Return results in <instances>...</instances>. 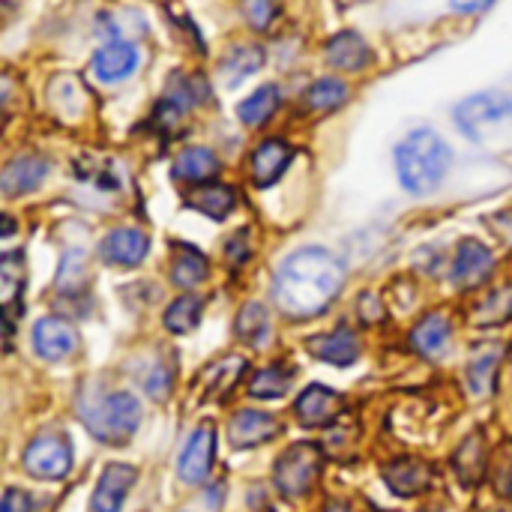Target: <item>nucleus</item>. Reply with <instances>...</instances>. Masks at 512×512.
<instances>
[{
  "label": "nucleus",
  "mask_w": 512,
  "mask_h": 512,
  "mask_svg": "<svg viewBox=\"0 0 512 512\" xmlns=\"http://www.w3.org/2000/svg\"><path fill=\"white\" fill-rule=\"evenodd\" d=\"M342 282H345L342 261L321 246H306L285 258V264L276 273L273 294L279 309H285L294 318H309L324 312L336 300Z\"/></svg>",
  "instance_id": "obj_1"
},
{
  "label": "nucleus",
  "mask_w": 512,
  "mask_h": 512,
  "mask_svg": "<svg viewBox=\"0 0 512 512\" xmlns=\"http://www.w3.org/2000/svg\"><path fill=\"white\" fill-rule=\"evenodd\" d=\"M453 165L450 144L435 129H414L396 147V174L399 183L414 195H429L441 186Z\"/></svg>",
  "instance_id": "obj_2"
},
{
  "label": "nucleus",
  "mask_w": 512,
  "mask_h": 512,
  "mask_svg": "<svg viewBox=\"0 0 512 512\" xmlns=\"http://www.w3.org/2000/svg\"><path fill=\"white\" fill-rule=\"evenodd\" d=\"M81 420L105 444H123L141 423V402L132 393H108L93 405L81 402Z\"/></svg>",
  "instance_id": "obj_3"
},
{
  "label": "nucleus",
  "mask_w": 512,
  "mask_h": 512,
  "mask_svg": "<svg viewBox=\"0 0 512 512\" xmlns=\"http://www.w3.org/2000/svg\"><path fill=\"white\" fill-rule=\"evenodd\" d=\"M456 126L462 129L465 138L471 141H483L492 132L512 126V96L501 90H486V93H474L468 99H462L453 111Z\"/></svg>",
  "instance_id": "obj_4"
},
{
  "label": "nucleus",
  "mask_w": 512,
  "mask_h": 512,
  "mask_svg": "<svg viewBox=\"0 0 512 512\" xmlns=\"http://www.w3.org/2000/svg\"><path fill=\"white\" fill-rule=\"evenodd\" d=\"M21 465L36 480H63L72 471V444L60 432H42L27 444Z\"/></svg>",
  "instance_id": "obj_5"
},
{
  "label": "nucleus",
  "mask_w": 512,
  "mask_h": 512,
  "mask_svg": "<svg viewBox=\"0 0 512 512\" xmlns=\"http://www.w3.org/2000/svg\"><path fill=\"white\" fill-rule=\"evenodd\" d=\"M321 474V450L315 444H294L276 462V489L285 498H303Z\"/></svg>",
  "instance_id": "obj_6"
},
{
  "label": "nucleus",
  "mask_w": 512,
  "mask_h": 512,
  "mask_svg": "<svg viewBox=\"0 0 512 512\" xmlns=\"http://www.w3.org/2000/svg\"><path fill=\"white\" fill-rule=\"evenodd\" d=\"M213 459H216V429L213 426H198L192 432V438L186 441L183 453H180V462H177L180 480L192 483V486L204 483L210 477Z\"/></svg>",
  "instance_id": "obj_7"
},
{
  "label": "nucleus",
  "mask_w": 512,
  "mask_h": 512,
  "mask_svg": "<svg viewBox=\"0 0 512 512\" xmlns=\"http://www.w3.org/2000/svg\"><path fill=\"white\" fill-rule=\"evenodd\" d=\"M138 63H141L138 48L126 39H114L93 54L90 69L102 84H117V81H126L138 69Z\"/></svg>",
  "instance_id": "obj_8"
},
{
  "label": "nucleus",
  "mask_w": 512,
  "mask_h": 512,
  "mask_svg": "<svg viewBox=\"0 0 512 512\" xmlns=\"http://www.w3.org/2000/svg\"><path fill=\"white\" fill-rule=\"evenodd\" d=\"M33 348L42 360H66L75 348H78V333L69 321L51 315V318H39L33 327Z\"/></svg>",
  "instance_id": "obj_9"
},
{
  "label": "nucleus",
  "mask_w": 512,
  "mask_h": 512,
  "mask_svg": "<svg viewBox=\"0 0 512 512\" xmlns=\"http://www.w3.org/2000/svg\"><path fill=\"white\" fill-rule=\"evenodd\" d=\"M324 60L339 72H360L372 63V48L357 30H342L327 42Z\"/></svg>",
  "instance_id": "obj_10"
},
{
  "label": "nucleus",
  "mask_w": 512,
  "mask_h": 512,
  "mask_svg": "<svg viewBox=\"0 0 512 512\" xmlns=\"http://www.w3.org/2000/svg\"><path fill=\"white\" fill-rule=\"evenodd\" d=\"M294 147L282 138H267L252 150V180L264 189L273 186L291 165Z\"/></svg>",
  "instance_id": "obj_11"
},
{
  "label": "nucleus",
  "mask_w": 512,
  "mask_h": 512,
  "mask_svg": "<svg viewBox=\"0 0 512 512\" xmlns=\"http://www.w3.org/2000/svg\"><path fill=\"white\" fill-rule=\"evenodd\" d=\"M150 252V240L138 228H114L102 240V258L114 267H138Z\"/></svg>",
  "instance_id": "obj_12"
},
{
  "label": "nucleus",
  "mask_w": 512,
  "mask_h": 512,
  "mask_svg": "<svg viewBox=\"0 0 512 512\" xmlns=\"http://www.w3.org/2000/svg\"><path fill=\"white\" fill-rule=\"evenodd\" d=\"M135 480H138V471L132 465H108L93 492V512H120Z\"/></svg>",
  "instance_id": "obj_13"
},
{
  "label": "nucleus",
  "mask_w": 512,
  "mask_h": 512,
  "mask_svg": "<svg viewBox=\"0 0 512 512\" xmlns=\"http://www.w3.org/2000/svg\"><path fill=\"white\" fill-rule=\"evenodd\" d=\"M45 177H48V162L45 159H39V156H15L3 168L0 186H3V195L6 198H15V195H24V192L39 189Z\"/></svg>",
  "instance_id": "obj_14"
},
{
  "label": "nucleus",
  "mask_w": 512,
  "mask_h": 512,
  "mask_svg": "<svg viewBox=\"0 0 512 512\" xmlns=\"http://www.w3.org/2000/svg\"><path fill=\"white\" fill-rule=\"evenodd\" d=\"M276 432H279L276 417H273V414H264V411H240V414L231 420V429H228L231 444H234L237 450H252V447H258V444L276 438Z\"/></svg>",
  "instance_id": "obj_15"
},
{
  "label": "nucleus",
  "mask_w": 512,
  "mask_h": 512,
  "mask_svg": "<svg viewBox=\"0 0 512 512\" xmlns=\"http://www.w3.org/2000/svg\"><path fill=\"white\" fill-rule=\"evenodd\" d=\"M306 351L330 366H351L360 354V342L351 330H336V333H321L306 342Z\"/></svg>",
  "instance_id": "obj_16"
},
{
  "label": "nucleus",
  "mask_w": 512,
  "mask_h": 512,
  "mask_svg": "<svg viewBox=\"0 0 512 512\" xmlns=\"http://www.w3.org/2000/svg\"><path fill=\"white\" fill-rule=\"evenodd\" d=\"M339 405H342V396L333 393L330 387L324 384H312L300 399H297V417L303 426H327L336 420L339 414Z\"/></svg>",
  "instance_id": "obj_17"
},
{
  "label": "nucleus",
  "mask_w": 512,
  "mask_h": 512,
  "mask_svg": "<svg viewBox=\"0 0 512 512\" xmlns=\"http://www.w3.org/2000/svg\"><path fill=\"white\" fill-rule=\"evenodd\" d=\"M495 261H492V252L477 243V240H465L456 252V264H453V279L462 285V288H474L480 285L489 273H492Z\"/></svg>",
  "instance_id": "obj_18"
},
{
  "label": "nucleus",
  "mask_w": 512,
  "mask_h": 512,
  "mask_svg": "<svg viewBox=\"0 0 512 512\" xmlns=\"http://www.w3.org/2000/svg\"><path fill=\"white\" fill-rule=\"evenodd\" d=\"M387 486L402 495V498H414L420 492H426L432 486V468L420 459H399L384 471Z\"/></svg>",
  "instance_id": "obj_19"
},
{
  "label": "nucleus",
  "mask_w": 512,
  "mask_h": 512,
  "mask_svg": "<svg viewBox=\"0 0 512 512\" xmlns=\"http://www.w3.org/2000/svg\"><path fill=\"white\" fill-rule=\"evenodd\" d=\"M282 105V90L279 84H261L258 90H252L240 105H237V117L243 126H264Z\"/></svg>",
  "instance_id": "obj_20"
},
{
  "label": "nucleus",
  "mask_w": 512,
  "mask_h": 512,
  "mask_svg": "<svg viewBox=\"0 0 512 512\" xmlns=\"http://www.w3.org/2000/svg\"><path fill=\"white\" fill-rule=\"evenodd\" d=\"M219 171V156L210 147H186L177 159L171 174L186 183H207Z\"/></svg>",
  "instance_id": "obj_21"
},
{
  "label": "nucleus",
  "mask_w": 512,
  "mask_h": 512,
  "mask_svg": "<svg viewBox=\"0 0 512 512\" xmlns=\"http://www.w3.org/2000/svg\"><path fill=\"white\" fill-rule=\"evenodd\" d=\"M237 204V195L231 186L225 183H201L198 189H192V195L186 198V207L204 213L207 219H225Z\"/></svg>",
  "instance_id": "obj_22"
},
{
  "label": "nucleus",
  "mask_w": 512,
  "mask_h": 512,
  "mask_svg": "<svg viewBox=\"0 0 512 512\" xmlns=\"http://www.w3.org/2000/svg\"><path fill=\"white\" fill-rule=\"evenodd\" d=\"M450 321H447V315H426L417 327H414V333H411V345L423 354V357H441L444 354V348L450 345Z\"/></svg>",
  "instance_id": "obj_23"
},
{
  "label": "nucleus",
  "mask_w": 512,
  "mask_h": 512,
  "mask_svg": "<svg viewBox=\"0 0 512 512\" xmlns=\"http://www.w3.org/2000/svg\"><path fill=\"white\" fill-rule=\"evenodd\" d=\"M207 258L201 252H195L192 246H177V258L171 267V282L177 288H195L198 282L207 279Z\"/></svg>",
  "instance_id": "obj_24"
},
{
  "label": "nucleus",
  "mask_w": 512,
  "mask_h": 512,
  "mask_svg": "<svg viewBox=\"0 0 512 512\" xmlns=\"http://www.w3.org/2000/svg\"><path fill=\"white\" fill-rule=\"evenodd\" d=\"M201 309H204L201 297L183 294V297H177V300L168 306V312H165V327H168L174 336H186V333H192V330L198 327Z\"/></svg>",
  "instance_id": "obj_25"
},
{
  "label": "nucleus",
  "mask_w": 512,
  "mask_h": 512,
  "mask_svg": "<svg viewBox=\"0 0 512 512\" xmlns=\"http://www.w3.org/2000/svg\"><path fill=\"white\" fill-rule=\"evenodd\" d=\"M348 84L342 81V78H333V75H327V78H318L309 90H306V105L312 108V111H333V108H339V105H345L348 102Z\"/></svg>",
  "instance_id": "obj_26"
},
{
  "label": "nucleus",
  "mask_w": 512,
  "mask_h": 512,
  "mask_svg": "<svg viewBox=\"0 0 512 512\" xmlns=\"http://www.w3.org/2000/svg\"><path fill=\"white\" fill-rule=\"evenodd\" d=\"M261 66H264V48H258V45H240V48H234L225 57L222 72H225V81L228 84H237V81L249 78L252 72H258Z\"/></svg>",
  "instance_id": "obj_27"
},
{
  "label": "nucleus",
  "mask_w": 512,
  "mask_h": 512,
  "mask_svg": "<svg viewBox=\"0 0 512 512\" xmlns=\"http://www.w3.org/2000/svg\"><path fill=\"white\" fill-rule=\"evenodd\" d=\"M237 339L249 342V345H261L267 342V333H270V318H267V309L261 303H249L240 315H237Z\"/></svg>",
  "instance_id": "obj_28"
},
{
  "label": "nucleus",
  "mask_w": 512,
  "mask_h": 512,
  "mask_svg": "<svg viewBox=\"0 0 512 512\" xmlns=\"http://www.w3.org/2000/svg\"><path fill=\"white\" fill-rule=\"evenodd\" d=\"M498 357H501V348H483L477 357H474V363H471V375H468V381H471V390H474V396H489L492 390H495V369H498Z\"/></svg>",
  "instance_id": "obj_29"
},
{
  "label": "nucleus",
  "mask_w": 512,
  "mask_h": 512,
  "mask_svg": "<svg viewBox=\"0 0 512 512\" xmlns=\"http://www.w3.org/2000/svg\"><path fill=\"white\" fill-rule=\"evenodd\" d=\"M288 387H291V372L285 366H267L252 378L249 393L255 399H282Z\"/></svg>",
  "instance_id": "obj_30"
},
{
  "label": "nucleus",
  "mask_w": 512,
  "mask_h": 512,
  "mask_svg": "<svg viewBox=\"0 0 512 512\" xmlns=\"http://www.w3.org/2000/svg\"><path fill=\"white\" fill-rule=\"evenodd\" d=\"M21 252H9L3 255L0 264V279H3V294H6V318H12V306L18 303V294L24 288V264H21Z\"/></svg>",
  "instance_id": "obj_31"
},
{
  "label": "nucleus",
  "mask_w": 512,
  "mask_h": 512,
  "mask_svg": "<svg viewBox=\"0 0 512 512\" xmlns=\"http://www.w3.org/2000/svg\"><path fill=\"white\" fill-rule=\"evenodd\" d=\"M456 468L462 474V480L471 486L477 480H483V468H486V456H483V441L474 435L462 444L459 456H456Z\"/></svg>",
  "instance_id": "obj_32"
},
{
  "label": "nucleus",
  "mask_w": 512,
  "mask_h": 512,
  "mask_svg": "<svg viewBox=\"0 0 512 512\" xmlns=\"http://www.w3.org/2000/svg\"><path fill=\"white\" fill-rule=\"evenodd\" d=\"M276 15H279L276 0H246V18L252 21V27L267 30Z\"/></svg>",
  "instance_id": "obj_33"
},
{
  "label": "nucleus",
  "mask_w": 512,
  "mask_h": 512,
  "mask_svg": "<svg viewBox=\"0 0 512 512\" xmlns=\"http://www.w3.org/2000/svg\"><path fill=\"white\" fill-rule=\"evenodd\" d=\"M153 399H162L168 390H171V375L165 372V369H153L147 378H144V384H141Z\"/></svg>",
  "instance_id": "obj_34"
},
{
  "label": "nucleus",
  "mask_w": 512,
  "mask_h": 512,
  "mask_svg": "<svg viewBox=\"0 0 512 512\" xmlns=\"http://www.w3.org/2000/svg\"><path fill=\"white\" fill-rule=\"evenodd\" d=\"M33 510V501L27 492H18V489H6L3 492V501H0V512H30Z\"/></svg>",
  "instance_id": "obj_35"
},
{
  "label": "nucleus",
  "mask_w": 512,
  "mask_h": 512,
  "mask_svg": "<svg viewBox=\"0 0 512 512\" xmlns=\"http://www.w3.org/2000/svg\"><path fill=\"white\" fill-rule=\"evenodd\" d=\"M495 0H450V9L459 12V15H477V12H486Z\"/></svg>",
  "instance_id": "obj_36"
},
{
  "label": "nucleus",
  "mask_w": 512,
  "mask_h": 512,
  "mask_svg": "<svg viewBox=\"0 0 512 512\" xmlns=\"http://www.w3.org/2000/svg\"><path fill=\"white\" fill-rule=\"evenodd\" d=\"M324 512H351V510H348L345 504H330V507H327Z\"/></svg>",
  "instance_id": "obj_37"
},
{
  "label": "nucleus",
  "mask_w": 512,
  "mask_h": 512,
  "mask_svg": "<svg viewBox=\"0 0 512 512\" xmlns=\"http://www.w3.org/2000/svg\"><path fill=\"white\" fill-rule=\"evenodd\" d=\"M510 495H512V480H510Z\"/></svg>",
  "instance_id": "obj_38"
}]
</instances>
